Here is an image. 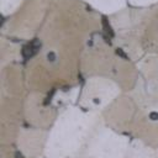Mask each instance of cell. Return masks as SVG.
<instances>
[{
	"label": "cell",
	"instance_id": "obj_1",
	"mask_svg": "<svg viewBox=\"0 0 158 158\" xmlns=\"http://www.w3.org/2000/svg\"><path fill=\"white\" fill-rule=\"evenodd\" d=\"M151 117H152V118H154V120H156V118H157V117H158V114H156V112H153V114H151Z\"/></svg>",
	"mask_w": 158,
	"mask_h": 158
}]
</instances>
